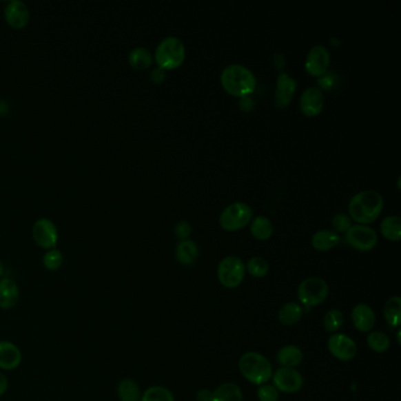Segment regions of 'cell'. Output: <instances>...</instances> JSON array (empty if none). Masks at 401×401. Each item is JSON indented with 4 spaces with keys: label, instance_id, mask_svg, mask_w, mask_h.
I'll list each match as a JSON object with an SVG mask.
<instances>
[{
    "label": "cell",
    "instance_id": "cell-1",
    "mask_svg": "<svg viewBox=\"0 0 401 401\" xmlns=\"http://www.w3.org/2000/svg\"><path fill=\"white\" fill-rule=\"evenodd\" d=\"M220 81L229 94L247 98L257 86V79L249 68L239 64L226 66L220 74Z\"/></svg>",
    "mask_w": 401,
    "mask_h": 401
},
{
    "label": "cell",
    "instance_id": "cell-2",
    "mask_svg": "<svg viewBox=\"0 0 401 401\" xmlns=\"http://www.w3.org/2000/svg\"><path fill=\"white\" fill-rule=\"evenodd\" d=\"M384 198L373 189H366L356 194L349 204L351 217L361 225L369 224L380 216Z\"/></svg>",
    "mask_w": 401,
    "mask_h": 401
},
{
    "label": "cell",
    "instance_id": "cell-3",
    "mask_svg": "<svg viewBox=\"0 0 401 401\" xmlns=\"http://www.w3.org/2000/svg\"><path fill=\"white\" fill-rule=\"evenodd\" d=\"M239 371L253 385H264L272 378V366L267 358L258 352L243 354L239 359Z\"/></svg>",
    "mask_w": 401,
    "mask_h": 401
},
{
    "label": "cell",
    "instance_id": "cell-4",
    "mask_svg": "<svg viewBox=\"0 0 401 401\" xmlns=\"http://www.w3.org/2000/svg\"><path fill=\"white\" fill-rule=\"evenodd\" d=\"M185 46L177 37H167L156 46V64L163 70H173L183 64L185 61Z\"/></svg>",
    "mask_w": 401,
    "mask_h": 401
},
{
    "label": "cell",
    "instance_id": "cell-5",
    "mask_svg": "<svg viewBox=\"0 0 401 401\" xmlns=\"http://www.w3.org/2000/svg\"><path fill=\"white\" fill-rule=\"evenodd\" d=\"M298 298L302 305L314 307L320 305L329 297V284L324 279L309 277L298 286Z\"/></svg>",
    "mask_w": 401,
    "mask_h": 401
},
{
    "label": "cell",
    "instance_id": "cell-6",
    "mask_svg": "<svg viewBox=\"0 0 401 401\" xmlns=\"http://www.w3.org/2000/svg\"><path fill=\"white\" fill-rule=\"evenodd\" d=\"M246 267L240 258L229 256L218 266V280L226 289H236L245 278Z\"/></svg>",
    "mask_w": 401,
    "mask_h": 401
},
{
    "label": "cell",
    "instance_id": "cell-7",
    "mask_svg": "<svg viewBox=\"0 0 401 401\" xmlns=\"http://www.w3.org/2000/svg\"><path fill=\"white\" fill-rule=\"evenodd\" d=\"M253 218V211L249 205L241 201L229 205L221 212L219 223L224 229L227 231H237L243 229L251 223Z\"/></svg>",
    "mask_w": 401,
    "mask_h": 401
},
{
    "label": "cell",
    "instance_id": "cell-8",
    "mask_svg": "<svg viewBox=\"0 0 401 401\" xmlns=\"http://www.w3.org/2000/svg\"><path fill=\"white\" fill-rule=\"evenodd\" d=\"M345 240L351 247L367 252L377 245V232L365 225H354L346 232Z\"/></svg>",
    "mask_w": 401,
    "mask_h": 401
},
{
    "label": "cell",
    "instance_id": "cell-9",
    "mask_svg": "<svg viewBox=\"0 0 401 401\" xmlns=\"http://www.w3.org/2000/svg\"><path fill=\"white\" fill-rule=\"evenodd\" d=\"M273 386L278 389V392L282 393H297L302 386H304V379L297 369H289V367H281L277 369L276 373L272 374Z\"/></svg>",
    "mask_w": 401,
    "mask_h": 401
},
{
    "label": "cell",
    "instance_id": "cell-10",
    "mask_svg": "<svg viewBox=\"0 0 401 401\" xmlns=\"http://www.w3.org/2000/svg\"><path fill=\"white\" fill-rule=\"evenodd\" d=\"M327 349L329 353L341 361L352 360L358 353L356 341L344 333L332 334L327 341Z\"/></svg>",
    "mask_w": 401,
    "mask_h": 401
},
{
    "label": "cell",
    "instance_id": "cell-11",
    "mask_svg": "<svg viewBox=\"0 0 401 401\" xmlns=\"http://www.w3.org/2000/svg\"><path fill=\"white\" fill-rule=\"evenodd\" d=\"M32 234L37 245L41 246V249H56L58 243V229L56 225L53 224V221L48 218H41L34 223Z\"/></svg>",
    "mask_w": 401,
    "mask_h": 401
},
{
    "label": "cell",
    "instance_id": "cell-12",
    "mask_svg": "<svg viewBox=\"0 0 401 401\" xmlns=\"http://www.w3.org/2000/svg\"><path fill=\"white\" fill-rule=\"evenodd\" d=\"M329 50L322 45H316L309 50V54L306 56V71L313 76H321L327 72L329 66Z\"/></svg>",
    "mask_w": 401,
    "mask_h": 401
},
{
    "label": "cell",
    "instance_id": "cell-13",
    "mask_svg": "<svg viewBox=\"0 0 401 401\" xmlns=\"http://www.w3.org/2000/svg\"><path fill=\"white\" fill-rule=\"evenodd\" d=\"M325 104V96L317 86H311L306 89L300 96L299 106L301 112L307 116H318Z\"/></svg>",
    "mask_w": 401,
    "mask_h": 401
},
{
    "label": "cell",
    "instance_id": "cell-14",
    "mask_svg": "<svg viewBox=\"0 0 401 401\" xmlns=\"http://www.w3.org/2000/svg\"><path fill=\"white\" fill-rule=\"evenodd\" d=\"M297 91V81L287 73L282 72L278 76L277 88H276V106L279 109H284L292 101L293 96Z\"/></svg>",
    "mask_w": 401,
    "mask_h": 401
},
{
    "label": "cell",
    "instance_id": "cell-15",
    "mask_svg": "<svg viewBox=\"0 0 401 401\" xmlns=\"http://www.w3.org/2000/svg\"><path fill=\"white\" fill-rule=\"evenodd\" d=\"M5 19L13 28H23L30 21L28 5L21 0H12L5 8Z\"/></svg>",
    "mask_w": 401,
    "mask_h": 401
},
{
    "label": "cell",
    "instance_id": "cell-16",
    "mask_svg": "<svg viewBox=\"0 0 401 401\" xmlns=\"http://www.w3.org/2000/svg\"><path fill=\"white\" fill-rule=\"evenodd\" d=\"M21 351L12 341H0V369L13 371L21 366Z\"/></svg>",
    "mask_w": 401,
    "mask_h": 401
},
{
    "label": "cell",
    "instance_id": "cell-17",
    "mask_svg": "<svg viewBox=\"0 0 401 401\" xmlns=\"http://www.w3.org/2000/svg\"><path fill=\"white\" fill-rule=\"evenodd\" d=\"M352 321L353 326L359 332H371L376 325V313L367 304H358L352 309Z\"/></svg>",
    "mask_w": 401,
    "mask_h": 401
},
{
    "label": "cell",
    "instance_id": "cell-18",
    "mask_svg": "<svg viewBox=\"0 0 401 401\" xmlns=\"http://www.w3.org/2000/svg\"><path fill=\"white\" fill-rule=\"evenodd\" d=\"M21 291L16 281L11 278L0 279V309H11L18 304Z\"/></svg>",
    "mask_w": 401,
    "mask_h": 401
},
{
    "label": "cell",
    "instance_id": "cell-19",
    "mask_svg": "<svg viewBox=\"0 0 401 401\" xmlns=\"http://www.w3.org/2000/svg\"><path fill=\"white\" fill-rule=\"evenodd\" d=\"M304 359V354L298 346L287 345L279 349L277 353V361L282 367L294 369L300 365Z\"/></svg>",
    "mask_w": 401,
    "mask_h": 401
},
{
    "label": "cell",
    "instance_id": "cell-20",
    "mask_svg": "<svg viewBox=\"0 0 401 401\" xmlns=\"http://www.w3.org/2000/svg\"><path fill=\"white\" fill-rule=\"evenodd\" d=\"M304 316V309L298 302H286L278 312V320L281 325L293 326L301 320Z\"/></svg>",
    "mask_w": 401,
    "mask_h": 401
},
{
    "label": "cell",
    "instance_id": "cell-21",
    "mask_svg": "<svg viewBox=\"0 0 401 401\" xmlns=\"http://www.w3.org/2000/svg\"><path fill=\"white\" fill-rule=\"evenodd\" d=\"M340 243V237L338 236L337 232L331 231V229H321L314 233L312 237V246L317 251H329L333 249Z\"/></svg>",
    "mask_w": 401,
    "mask_h": 401
},
{
    "label": "cell",
    "instance_id": "cell-22",
    "mask_svg": "<svg viewBox=\"0 0 401 401\" xmlns=\"http://www.w3.org/2000/svg\"><path fill=\"white\" fill-rule=\"evenodd\" d=\"M176 257L181 265H192L199 257L198 245L192 240H183L176 247Z\"/></svg>",
    "mask_w": 401,
    "mask_h": 401
},
{
    "label": "cell",
    "instance_id": "cell-23",
    "mask_svg": "<svg viewBox=\"0 0 401 401\" xmlns=\"http://www.w3.org/2000/svg\"><path fill=\"white\" fill-rule=\"evenodd\" d=\"M116 394L121 401H141V386L138 385L133 379L126 378L118 384Z\"/></svg>",
    "mask_w": 401,
    "mask_h": 401
},
{
    "label": "cell",
    "instance_id": "cell-24",
    "mask_svg": "<svg viewBox=\"0 0 401 401\" xmlns=\"http://www.w3.org/2000/svg\"><path fill=\"white\" fill-rule=\"evenodd\" d=\"M211 401H243L240 387L233 382H225L213 392Z\"/></svg>",
    "mask_w": 401,
    "mask_h": 401
},
{
    "label": "cell",
    "instance_id": "cell-25",
    "mask_svg": "<svg viewBox=\"0 0 401 401\" xmlns=\"http://www.w3.org/2000/svg\"><path fill=\"white\" fill-rule=\"evenodd\" d=\"M251 233L258 240H266L272 236L273 224L265 216H258L253 218L251 223Z\"/></svg>",
    "mask_w": 401,
    "mask_h": 401
},
{
    "label": "cell",
    "instance_id": "cell-26",
    "mask_svg": "<svg viewBox=\"0 0 401 401\" xmlns=\"http://www.w3.org/2000/svg\"><path fill=\"white\" fill-rule=\"evenodd\" d=\"M380 231L389 240L398 241L401 238V219L398 216H389L381 221Z\"/></svg>",
    "mask_w": 401,
    "mask_h": 401
},
{
    "label": "cell",
    "instance_id": "cell-27",
    "mask_svg": "<svg viewBox=\"0 0 401 401\" xmlns=\"http://www.w3.org/2000/svg\"><path fill=\"white\" fill-rule=\"evenodd\" d=\"M384 317L387 324L392 327H399L401 318L400 297L389 298L384 306Z\"/></svg>",
    "mask_w": 401,
    "mask_h": 401
},
{
    "label": "cell",
    "instance_id": "cell-28",
    "mask_svg": "<svg viewBox=\"0 0 401 401\" xmlns=\"http://www.w3.org/2000/svg\"><path fill=\"white\" fill-rule=\"evenodd\" d=\"M129 61L136 70H146L152 64V54L147 48L138 46L130 52Z\"/></svg>",
    "mask_w": 401,
    "mask_h": 401
},
{
    "label": "cell",
    "instance_id": "cell-29",
    "mask_svg": "<svg viewBox=\"0 0 401 401\" xmlns=\"http://www.w3.org/2000/svg\"><path fill=\"white\" fill-rule=\"evenodd\" d=\"M367 345L374 352L384 353L389 349L391 341L387 334L380 331H373V332H369L367 336Z\"/></svg>",
    "mask_w": 401,
    "mask_h": 401
},
{
    "label": "cell",
    "instance_id": "cell-30",
    "mask_svg": "<svg viewBox=\"0 0 401 401\" xmlns=\"http://www.w3.org/2000/svg\"><path fill=\"white\" fill-rule=\"evenodd\" d=\"M322 324H324V329L327 332L337 333L338 331L344 325V314L340 309H329V312H326L325 316H324Z\"/></svg>",
    "mask_w": 401,
    "mask_h": 401
},
{
    "label": "cell",
    "instance_id": "cell-31",
    "mask_svg": "<svg viewBox=\"0 0 401 401\" xmlns=\"http://www.w3.org/2000/svg\"><path fill=\"white\" fill-rule=\"evenodd\" d=\"M141 401H176L169 389L163 386H152L141 394Z\"/></svg>",
    "mask_w": 401,
    "mask_h": 401
},
{
    "label": "cell",
    "instance_id": "cell-32",
    "mask_svg": "<svg viewBox=\"0 0 401 401\" xmlns=\"http://www.w3.org/2000/svg\"><path fill=\"white\" fill-rule=\"evenodd\" d=\"M246 269L249 274L254 278H264L267 276L269 271V263L266 259L261 257H253L247 261Z\"/></svg>",
    "mask_w": 401,
    "mask_h": 401
},
{
    "label": "cell",
    "instance_id": "cell-33",
    "mask_svg": "<svg viewBox=\"0 0 401 401\" xmlns=\"http://www.w3.org/2000/svg\"><path fill=\"white\" fill-rule=\"evenodd\" d=\"M43 263L44 266L48 271H56L61 269L64 263V256L59 249H48V252L45 253L44 258H43Z\"/></svg>",
    "mask_w": 401,
    "mask_h": 401
},
{
    "label": "cell",
    "instance_id": "cell-34",
    "mask_svg": "<svg viewBox=\"0 0 401 401\" xmlns=\"http://www.w3.org/2000/svg\"><path fill=\"white\" fill-rule=\"evenodd\" d=\"M257 394L260 401H278L279 399L278 389L274 386L267 385V384L259 386Z\"/></svg>",
    "mask_w": 401,
    "mask_h": 401
},
{
    "label": "cell",
    "instance_id": "cell-35",
    "mask_svg": "<svg viewBox=\"0 0 401 401\" xmlns=\"http://www.w3.org/2000/svg\"><path fill=\"white\" fill-rule=\"evenodd\" d=\"M332 226L337 232H347L349 227L352 226V221L349 219V216H346L344 213H338L332 219Z\"/></svg>",
    "mask_w": 401,
    "mask_h": 401
},
{
    "label": "cell",
    "instance_id": "cell-36",
    "mask_svg": "<svg viewBox=\"0 0 401 401\" xmlns=\"http://www.w3.org/2000/svg\"><path fill=\"white\" fill-rule=\"evenodd\" d=\"M174 233L177 236L178 239L183 240H187V238L191 236L192 233V226L189 224V221L181 220L178 223L176 229H174Z\"/></svg>",
    "mask_w": 401,
    "mask_h": 401
},
{
    "label": "cell",
    "instance_id": "cell-37",
    "mask_svg": "<svg viewBox=\"0 0 401 401\" xmlns=\"http://www.w3.org/2000/svg\"><path fill=\"white\" fill-rule=\"evenodd\" d=\"M337 74L334 72L325 73L322 76H319V85L322 89L331 90L332 88L338 84Z\"/></svg>",
    "mask_w": 401,
    "mask_h": 401
},
{
    "label": "cell",
    "instance_id": "cell-38",
    "mask_svg": "<svg viewBox=\"0 0 401 401\" xmlns=\"http://www.w3.org/2000/svg\"><path fill=\"white\" fill-rule=\"evenodd\" d=\"M165 78H166V74H165V70H163V68H156L151 72V81L153 83H156V84L163 83L165 81Z\"/></svg>",
    "mask_w": 401,
    "mask_h": 401
},
{
    "label": "cell",
    "instance_id": "cell-39",
    "mask_svg": "<svg viewBox=\"0 0 401 401\" xmlns=\"http://www.w3.org/2000/svg\"><path fill=\"white\" fill-rule=\"evenodd\" d=\"M8 389V380L3 372H0V397L6 393Z\"/></svg>",
    "mask_w": 401,
    "mask_h": 401
},
{
    "label": "cell",
    "instance_id": "cell-40",
    "mask_svg": "<svg viewBox=\"0 0 401 401\" xmlns=\"http://www.w3.org/2000/svg\"><path fill=\"white\" fill-rule=\"evenodd\" d=\"M211 398H212V392L209 389H201L198 392V401H211Z\"/></svg>",
    "mask_w": 401,
    "mask_h": 401
},
{
    "label": "cell",
    "instance_id": "cell-41",
    "mask_svg": "<svg viewBox=\"0 0 401 401\" xmlns=\"http://www.w3.org/2000/svg\"><path fill=\"white\" fill-rule=\"evenodd\" d=\"M4 273H5L4 264H3V261L0 260V279L3 278V276H4Z\"/></svg>",
    "mask_w": 401,
    "mask_h": 401
},
{
    "label": "cell",
    "instance_id": "cell-42",
    "mask_svg": "<svg viewBox=\"0 0 401 401\" xmlns=\"http://www.w3.org/2000/svg\"><path fill=\"white\" fill-rule=\"evenodd\" d=\"M400 334L401 331L399 329V331H398V342H399V344H400Z\"/></svg>",
    "mask_w": 401,
    "mask_h": 401
}]
</instances>
